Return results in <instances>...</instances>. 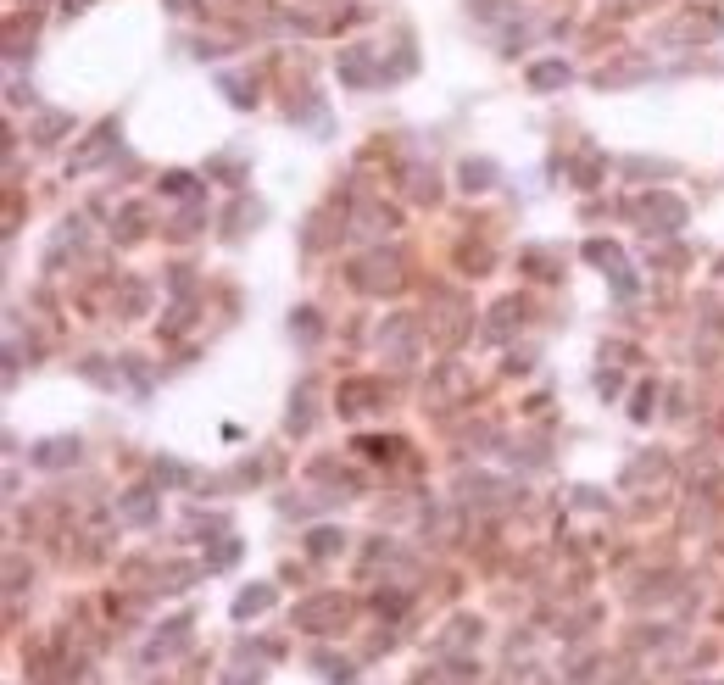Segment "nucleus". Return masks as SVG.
Instances as JSON below:
<instances>
[{"instance_id": "9", "label": "nucleus", "mask_w": 724, "mask_h": 685, "mask_svg": "<svg viewBox=\"0 0 724 685\" xmlns=\"http://www.w3.org/2000/svg\"><path fill=\"white\" fill-rule=\"evenodd\" d=\"M335 546H340V535H335V530H318V535H312V552H318V557H329Z\"/></svg>"}, {"instance_id": "8", "label": "nucleus", "mask_w": 724, "mask_h": 685, "mask_svg": "<svg viewBox=\"0 0 724 685\" xmlns=\"http://www.w3.org/2000/svg\"><path fill=\"white\" fill-rule=\"evenodd\" d=\"M62 129H67V117L51 112V117H39V129H34V134H39V145H51V134H62Z\"/></svg>"}, {"instance_id": "3", "label": "nucleus", "mask_w": 724, "mask_h": 685, "mask_svg": "<svg viewBox=\"0 0 724 685\" xmlns=\"http://www.w3.org/2000/svg\"><path fill=\"white\" fill-rule=\"evenodd\" d=\"M563 84H569V62H557V56H552V62H535L530 67V90H563Z\"/></svg>"}, {"instance_id": "2", "label": "nucleus", "mask_w": 724, "mask_h": 685, "mask_svg": "<svg viewBox=\"0 0 724 685\" xmlns=\"http://www.w3.org/2000/svg\"><path fill=\"white\" fill-rule=\"evenodd\" d=\"M340 78H346L351 90L374 84V62H368V45H351V51H340Z\"/></svg>"}, {"instance_id": "10", "label": "nucleus", "mask_w": 724, "mask_h": 685, "mask_svg": "<svg viewBox=\"0 0 724 685\" xmlns=\"http://www.w3.org/2000/svg\"><path fill=\"white\" fill-rule=\"evenodd\" d=\"M90 6H95V0H62V12H67V17H73V12H90Z\"/></svg>"}, {"instance_id": "5", "label": "nucleus", "mask_w": 724, "mask_h": 685, "mask_svg": "<svg viewBox=\"0 0 724 685\" xmlns=\"http://www.w3.org/2000/svg\"><path fill=\"white\" fill-rule=\"evenodd\" d=\"M268 602H273V591H268V585H257V591H246L240 602H234V613H240V619H251V613H262Z\"/></svg>"}, {"instance_id": "1", "label": "nucleus", "mask_w": 724, "mask_h": 685, "mask_svg": "<svg viewBox=\"0 0 724 685\" xmlns=\"http://www.w3.org/2000/svg\"><path fill=\"white\" fill-rule=\"evenodd\" d=\"M641 218H647V223H663V234H669V229H680V223H686V207H680L674 195H647V201H641Z\"/></svg>"}, {"instance_id": "4", "label": "nucleus", "mask_w": 724, "mask_h": 685, "mask_svg": "<svg viewBox=\"0 0 724 685\" xmlns=\"http://www.w3.org/2000/svg\"><path fill=\"white\" fill-rule=\"evenodd\" d=\"M67 457H78V440H45V446L34 452V463L39 468H62Z\"/></svg>"}, {"instance_id": "7", "label": "nucleus", "mask_w": 724, "mask_h": 685, "mask_svg": "<svg viewBox=\"0 0 724 685\" xmlns=\"http://www.w3.org/2000/svg\"><path fill=\"white\" fill-rule=\"evenodd\" d=\"M463 179H468V190H491L496 168H491V162H468V168H463Z\"/></svg>"}, {"instance_id": "6", "label": "nucleus", "mask_w": 724, "mask_h": 685, "mask_svg": "<svg viewBox=\"0 0 724 685\" xmlns=\"http://www.w3.org/2000/svg\"><path fill=\"white\" fill-rule=\"evenodd\" d=\"M156 513V502L145 491H129V502H123V518H134V524H145V518Z\"/></svg>"}]
</instances>
